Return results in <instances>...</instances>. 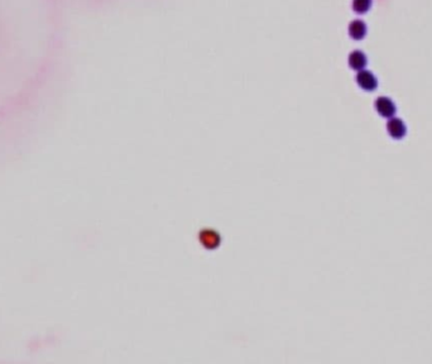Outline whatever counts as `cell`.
Masks as SVG:
<instances>
[{"label":"cell","instance_id":"2","mask_svg":"<svg viewBox=\"0 0 432 364\" xmlns=\"http://www.w3.org/2000/svg\"><path fill=\"white\" fill-rule=\"evenodd\" d=\"M356 81L360 85V88L365 89V90H373V89L377 88V80H375V77L369 71H365V70H360L358 72V75H356Z\"/></svg>","mask_w":432,"mask_h":364},{"label":"cell","instance_id":"4","mask_svg":"<svg viewBox=\"0 0 432 364\" xmlns=\"http://www.w3.org/2000/svg\"><path fill=\"white\" fill-rule=\"evenodd\" d=\"M365 63H367V58H365V56H364L360 51H354L350 53L349 65L351 66L354 70L360 71V70H363L364 68Z\"/></svg>","mask_w":432,"mask_h":364},{"label":"cell","instance_id":"3","mask_svg":"<svg viewBox=\"0 0 432 364\" xmlns=\"http://www.w3.org/2000/svg\"><path fill=\"white\" fill-rule=\"evenodd\" d=\"M387 129H388V132H389V134L393 138H402L406 133L404 124L402 123V120L397 119V118L389 119V122L387 124Z\"/></svg>","mask_w":432,"mask_h":364},{"label":"cell","instance_id":"6","mask_svg":"<svg viewBox=\"0 0 432 364\" xmlns=\"http://www.w3.org/2000/svg\"><path fill=\"white\" fill-rule=\"evenodd\" d=\"M370 6V0H352V8L358 13L367 11Z\"/></svg>","mask_w":432,"mask_h":364},{"label":"cell","instance_id":"1","mask_svg":"<svg viewBox=\"0 0 432 364\" xmlns=\"http://www.w3.org/2000/svg\"><path fill=\"white\" fill-rule=\"evenodd\" d=\"M375 108L378 110V113L381 115L386 118L393 117V114L395 111V106L392 102V100H389L388 97H379L375 101Z\"/></svg>","mask_w":432,"mask_h":364},{"label":"cell","instance_id":"5","mask_svg":"<svg viewBox=\"0 0 432 364\" xmlns=\"http://www.w3.org/2000/svg\"><path fill=\"white\" fill-rule=\"evenodd\" d=\"M349 33L354 40H360L365 36V24L361 20H352L349 26Z\"/></svg>","mask_w":432,"mask_h":364}]
</instances>
